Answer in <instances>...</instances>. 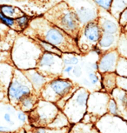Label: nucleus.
I'll return each mask as SVG.
<instances>
[{
	"label": "nucleus",
	"instance_id": "1",
	"mask_svg": "<svg viewBox=\"0 0 127 133\" xmlns=\"http://www.w3.org/2000/svg\"><path fill=\"white\" fill-rule=\"evenodd\" d=\"M54 22L57 25H58L64 31L69 32V33H73V32L77 31L79 24V20L77 17L76 14L68 10L60 12L58 17L55 18Z\"/></svg>",
	"mask_w": 127,
	"mask_h": 133
},
{
	"label": "nucleus",
	"instance_id": "2",
	"mask_svg": "<svg viewBox=\"0 0 127 133\" xmlns=\"http://www.w3.org/2000/svg\"><path fill=\"white\" fill-rule=\"evenodd\" d=\"M31 93V90L28 86L22 84L20 82L14 81L10 86L9 96L12 100H22L24 97H28Z\"/></svg>",
	"mask_w": 127,
	"mask_h": 133
},
{
	"label": "nucleus",
	"instance_id": "3",
	"mask_svg": "<svg viewBox=\"0 0 127 133\" xmlns=\"http://www.w3.org/2000/svg\"><path fill=\"white\" fill-rule=\"evenodd\" d=\"M44 41L48 42V44H51L53 46H64V43H65V37L62 32L58 29L51 28L49 29L45 33H44ZM45 42V43H46Z\"/></svg>",
	"mask_w": 127,
	"mask_h": 133
},
{
	"label": "nucleus",
	"instance_id": "4",
	"mask_svg": "<svg viewBox=\"0 0 127 133\" xmlns=\"http://www.w3.org/2000/svg\"><path fill=\"white\" fill-rule=\"evenodd\" d=\"M100 29L95 22H91L84 27V35L87 41L91 43H95L100 37Z\"/></svg>",
	"mask_w": 127,
	"mask_h": 133
},
{
	"label": "nucleus",
	"instance_id": "5",
	"mask_svg": "<svg viewBox=\"0 0 127 133\" xmlns=\"http://www.w3.org/2000/svg\"><path fill=\"white\" fill-rule=\"evenodd\" d=\"M117 58L116 52H109L101 59L99 63L98 68L101 71H111L114 69V65H115Z\"/></svg>",
	"mask_w": 127,
	"mask_h": 133
},
{
	"label": "nucleus",
	"instance_id": "6",
	"mask_svg": "<svg viewBox=\"0 0 127 133\" xmlns=\"http://www.w3.org/2000/svg\"><path fill=\"white\" fill-rule=\"evenodd\" d=\"M51 88L54 91V92L58 95V96H64L67 92L69 91V90L71 89L72 86L71 83H70L67 80L63 79H57L55 81L51 83Z\"/></svg>",
	"mask_w": 127,
	"mask_h": 133
},
{
	"label": "nucleus",
	"instance_id": "7",
	"mask_svg": "<svg viewBox=\"0 0 127 133\" xmlns=\"http://www.w3.org/2000/svg\"><path fill=\"white\" fill-rule=\"evenodd\" d=\"M77 13H78V20L81 21L82 23H85V22L91 20L94 16V13L91 11V9L86 8V7H81V8L78 9L77 10Z\"/></svg>",
	"mask_w": 127,
	"mask_h": 133
},
{
	"label": "nucleus",
	"instance_id": "8",
	"mask_svg": "<svg viewBox=\"0 0 127 133\" xmlns=\"http://www.w3.org/2000/svg\"><path fill=\"white\" fill-rule=\"evenodd\" d=\"M102 27L104 30V33L113 35L118 31V26L115 23H113L112 21L108 19H105L102 24Z\"/></svg>",
	"mask_w": 127,
	"mask_h": 133
},
{
	"label": "nucleus",
	"instance_id": "9",
	"mask_svg": "<svg viewBox=\"0 0 127 133\" xmlns=\"http://www.w3.org/2000/svg\"><path fill=\"white\" fill-rule=\"evenodd\" d=\"M114 41H115V37H114V35L104 33L102 35L101 39L99 40V46H100L101 48L106 49V48H108V47L111 46V44H113Z\"/></svg>",
	"mask_w": 127,
	"mask_h": 133
},
{
	"label": "nucleus",
	"instance_id": "10",
	"mask_svg": "<svg viewBox=\"0 0 127 133\" xmlns=\"http://www.w3.org/2000/svg\"><path fill=\"white\" fill-rule=\"evenodd\" d=\"M30 80L32 82L36 87H40L42 84L44 83V78L41 76L40 74H38V72H31V74L28 75Z\"/></svg>",
	"mask_w": 127,
	"mask_h": 133
},
{
	"label": "nucleus",
	"instance_id": "11",
	"mask_svg": "<svg viewBox=\"0 0 127 133\" xmlns=\"http://www.w3.org/2000/svg\"><path fill=\"white\" fill-rule=\"evenodd\" d=\"M54 55L51 53H45L41 58L40 65L41 66H51L55 62Z\"/></svg>",
	"mask_w": 127,
	"mask_h": 133
},
{
	"label": "nucleus",
	"instance_id": "12",
	"mask_svg": "<svg viewBox=\"0 0 127 133\" xmlns=\"http://www.w3.org/2000/svg\"><path fill=\"white\" fill-rule=\"evenodd\" d=\"M1 11H2L1 13L4 15L5 17H11V18H12L11 17H13L14 15L16 14V12L17 11V9L14 8V7H11V6H3L1 8Z\"/></svg>",
	"mask_w": 127,
	"mask_h": 133
},
{
	"label": "nucleus",
	"instance_id": "13",
	"mask_svg": "<svg viewBox=\"0 0 127 133\" xmlns=\"http://www.w3.org/2000/svg\"><path fill=\"white\" fill-rule=\"evenodd\" d=\"M41 44L42 46L44 47V50L46 51H49V52H51V53H56V54H60L59 52V50L58 48H56L55 46L51 45V44H48V43H45V42H41Z\"/></svg>",
	"mask_w": 127,
	"mask_h": 133
},
{
	"label": "nucleus",
	"instance_id": "14",
	"mask_svg": "<svg viewBox=\"0 0 127 133\" xmlns=\"http://www.w3.org/2000/svg\"><path fill=\"white\" fill-rule=\"evenodd\" d=\"M21 101H22V108L24 110H30L33 106V100L31 97H29V96L24 97Z\"/></svg>",
	"mask_w": 127,
	"mask_h": 133
},
{
	"label": "nucleus",
	"instance_id": "15",
	"mask_svg": "<svg viewBox=\"0 0 127 133\" xmlns=\"http://www.w3.org/2000/svg\"><path fill=\"white\" fill-rule=\"evenodd\" d=\"M64 63L65 64H72L75 65L78 64V58L74 56H67L64 58Z\"/></svg>",
	"mask_w": 127,
	"mask_h": 133
},
{
	"label": "nucleus",
	"instance_id": "16",
	"mask_svg": "<svg viewBox=\"0 0 127 133\" xmlns=\"http://www.w3.org/2000/svg\"><path fill=\"white\" fill-rule=\"evenodd\" d=\"M0 19L4 22V24H6L7 25H10V26H13L14 25V19L13 18H11V17H5L4 15H3L0 12Z\"/></svg>",
	"mask_w": 127,
	"mask_h": 133
},
{
	"label": "nucleus",
	"instance_id": "17",
	"mask_svg": "<svg viewBox=\"0 0 127 133\" xmlns=\"http://www.w3.org/2000/svg\"><path fill=\"white\" fill-rule=\"evenodd\" d=\"M94 3L98 4L99 6L103 7L104 9L109 10V9H110L111 5V4H112V1H95Z\"/></svg>",
	"mask_w": 127,
	"mask_h": 133
},
{
	"label": "nucleus",
	"instance_id": "18",
	"mask_svg": "<svg viewBox=\"0 0 127 133\" xmlns=\"http://www.w3.org/2000/svg\"><path fill=\"white\" fill-rule=\"evenodd\" d=\"M109 110H110L111 114L118 115V106H117L116 102L114 100H111L110 104H109Z\"/></svg>",
	"mask_w": 127,
	"mask_h": 133
},
{
	"label": "nucleus",
	"instance_id": "19",
	"mask_svg": "<svg viewBox=\"0 0 127 133\" xmlns=\"http://www.w3.org/2000/svg\"><path fill=\"white\" fill-rule=\"evenodd\" d=\"M17 23H18V24L20 25L22 28L23 27H24L27 24V22H28V18H27V17L25 16H23L21 17H18V18L17 19Z\"/></svg>",
	"mask_w": 127,
	"mask_h": 133
},
{
	"label": "nucleus",
	"instance_id": "20",
	"mask_svg": "<svg viewBox=\"0 0 127 133\" xmlns=\"http://www.w3.org/2000/svg\"><path fill=\"white\" fill-rule=\"evenodd\" d=\"M89 78H90V81H91V84H95L98 82V77L97 76L94 72H91V73L89 74Z\"/></svg>",
	"mask_w": 127,
	"mask_h": 133
},
{
	"label": "nucleus",
	"instance_id": "21",
	"mask_svg": "<svg viewBox=\"0 0 127 133\" xmlns=\"http://www.w3.org/2000/svg\"><path fill=\"white\" fill-rule=\"evenodd\" d=\"M72 71H73L74 76L77 77H80L81 75H82V69H81V67H79V66H75V67H73Z\"/></svg>",
	"mask_w": 127,
	"mask_h": 133
},
{
	"label": "nucleus",
	"instance_id": "22",
	"mask_svg": "<svg viewBox=\"0 0 127 133\" xmlns=\"http://www.w3.org/2000/svg\"><path fill=\"white\" fill-rule=\"evenodd\" d=\"M17 117H18V119H20L21 121H25V114H24V113H19L18 115H17Z\"/></svg>",
	"mask_w": 127,
	"mask_h": 133
},
{
	"label": "nucleus",
	"instance_id": "23",
	"mask_svg": "<svg viewBox=\"0 0 127 133\" xmlns=\"http://www.w3.org/2000/svg\"><path fill=\"white\" fill-rule=\"evenodd\" d=\"M72 69H73V66H71V65H70V66H67L64 68V72H66V73H70L71 71H72Z\"/></svg>",
	"mask_w": 127,
	"mask_h": 133
},
{
	"label": "nucleus",
	"instance_id": "24",
	"mask_svg": "<svg viewBox=\"0 0 127 133\" xmlns=\"http://www.w3.org/2000/svg\"><path fill=\"white\" fill-rule=\"evenodd\" d=\"M4 119H5L8 123H11V124H12L11 119V116H10V114H9V113L4 114Z\"/></svg>",
	"mask_w": 127,
	"mask_h": 133
},
{
	"label": "nucleus",
	"instance_id": "25",
	"mask_svg": "<svg viewBox=\"0 0 127 133\" xmlns=\"http://www.w3.org/2000/svg\"><path fill=\"white\" fill-rule=\"evenodd\" d=\"M36 133H45V130H44V129H38Z\"/></svg>",
	"mask_w": 127,
	"mask_h": 133
},
{
	"label": "nucleus",
	"instance_id": "26",
	"mask_svg": "<svg viewBox=\"0 0 127 133\" xmlns=\"http://www.w3.org/2000/svg\"><path fill=\"white\" fill-rule=\"evenodd\" d=\"M84 84L87 85V86H90V85H91V84H90V83H89L88 81H87L86 79H84Z\"/></svg>",
	"mask_w": 127,
	"mask_h": 133
},
{
	"label": "nucleus",
	"instance_id": "27",
	"mask_svg": "<svg viewBox=\"0 0 127 133\" xmlns=\"http://www.w3.org/2000/svg\"><path fill=\"white\" fill-rule=\"evenodd\" d=\"M4 130H8L5 129V127H0V131H4Z\"/></svg>",
	"mask_w": 127,
	"mask_h": 133
}]
</instances>
